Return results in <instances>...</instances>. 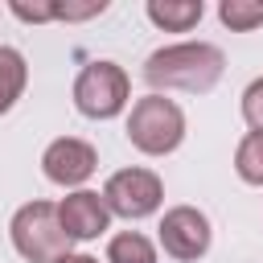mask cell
Instances as JSON below:
<instances>
[{
  "mask_svg": "<svg viewBox=\"0 0 263 263\" xmlns=\"http://www.w3.org/2000/svg\"><path fill=\"white\" fill-rule=\"evenodd\" d=\"M107 263H156V247L140 230H123L107 242Z\"/></svg>",
  "mask_w": 263,
  "mask_h": 263,
  "instance_id": "obj_11",
  "label": "cell"
},
{
  "mask_svg": "<svg viewBox=\"0 0 263 263\" xmlns=\"http://www.w3.org/2000/svg\"><path fill=\"white\" fill-rule=\"evenodd\" d=\"M29 82V66H25V53L12 49V45H0V115L12 111V103L21 99Z\"/></svg>",
  "mask_w": 263,
  "mask_h": 263,
  "instance_id": "obj_10",
  "label": "cell"
},
{
  "mask_svg": "<svg viewBox=\"0 0 263 263\" xmlns=\"http://www.w3.org/2000/svg\"><path fill=\"white\" fill-rule=\"evenodd\" d=\"M127 95H132V82H127L123 66L107 62V58L82 66L74 78V107L86 119H115L127 107Z\"/></svg>",
  "mask_w": 263,
  "mask_h": 263,
  "instance_id": "obj_4",
  "label": "cell"
},
{
  "mask_svg": "<svg viewBox=\"0 0 263 263\" xmlns=\"http://www.w3.org/2000/svg\"><path fill=\"white\" fill-rule=\"evenodd\" d=\"M95 164H99V152L86 140H78V136H58L41 152V173L53 185H62V189H78L82 181H90Z\"/></svg>",
  "mask_w": 263,
  "mask_h": 263,
  "instance_id": "obj_7",
  "label": "cell"
},
{
  "mask_svg": "<svg viewBox=\"0 0 263 263\" xmlns=\"http://www.w3.org/2000/svg\"><path fill=\"white\" fill-rule=\"evenodd\" d=\"M103 201H107L111 214H119L127 222H140V218H148V214L160 210L164 185H160V177L152 168H119V173L107 177Z\"/></svg>",
  "mask_w": 263,
  "mask_h": 263,
  "instance_id": "obj_5",
  "label": "cell"
},
{
  "mask_svg": "<svg viewBox=\"0 0 263 263\" xmlns=\"http://www.w3.org/2000/svg\"><path fill=\"white\" fill-rule=\"evenodd\" d=\"M127 140L144 156H168L185 140V111L164 95H144L132 103L127 115Z\"/></svg>",
  "mask_w": 263,
  "mask_h": 263,
  "instance_id": "obj_3",
  "label": "cell"
},
{
  "mask_svg": "<svg viewBox=\"0 0 263 263\" xmlns=\"http://www.w3.org/2000/svg\"><path fill=\"white\" fill-rule=\"evenodd\" d=\"M226 70V53L210 41H177V45H164L156 53H148L144 62V82L160 95V90H193V95H205L218 86Z\"/></svg>",
  "mask_w": 263,
  "mask_h": 263,
  "instance_id": "obj_1",
  "label": "cell"
},
{
  "mask_svg": "<svg viewBox=\"0 0 263 263\" xmlns=\"http://www.w3.org/2000/svg\"><path fill=\"white\" fill-rule=\"evenodd\" d=\"M160 247L164 255L181 259V263H193L210 251V218L193 205H173L164 210L160 218Z\"/></svg>",
  "mask_w": 263,
  "mask_h": 263,
  "instance_id": "obj_6",
  "label": "cell"
},
{
  "mask_svg": "<svg viewBox=\"0 0 263 263\" xmlns=\"http://www.w3.org/2000/svg\"><path fill=\"white\" fill-rule=\"evenodd\" d=\"M58 263H99L95 255H82V251H70L66 259H58Z\"/></svg>",
  "mask_w": 263,
  "mask_h": 263,
  "instance_id": "obj_17",
  "label": "cell"
},
{
  "mask_svg": "<svg viewBox=\"0 0 263 263\" xmlns=\"http://www.w3.org/2000/svg\"><path fill=\"white\" fill-rule=\"evenodd\" d=\"M234 173L247 185H263V132H251L234 148Z\"/></svg>",
  "mask_w": 263,
  "mask_h": 263,
  "instance_id": "obj_12",
  "label": "cell"
},
{
  "mask_svg": "<svg viewBox=\"0 0 263 263\" xmlns=\"http://www.w3.org/2000/svg\"><path fill=\"white\" fill-rule=\"evenodd\" d=\"M58 218H62V230L70 242H86V238H99L107 226H111V210L99 193L90 189H74L58 201Z\"/></svg>",
  "mask_w": 263,
  "mask_h": 263,
  "instance_id": "obj_8",
  "label": "cell"
},
{
  "mask_svg": "<svg viewBox=\"0 0 263 263\" xmlns=\"http://www.w3.org/2000/svg\"><path fill=\"white\" fill-rule=\"evenodd\" d=\"M148 21L164 33H189L201 21V0H148Z\"/></svg>",
  "mask_w": 263,
  "mask_h": 263,
  "instance_id": "obj_9",
  "label": "cell"
},
{
  "mask_svg": "<svg viewBox=\"0 0 263 263\" xmlns=\"http://www.w3.org/2000/svg\"><path fill=\"white\" fill-rule=\"evenodd\" d=\"M107 0H90V4H58V21H86L95 12H103Z\"/></svg>",
  "mask_w": 263,
  "mask_h": 263,
  "instance_id": "obj_16",
  "label": "cell"
},
{
  "mask_svg": "<svg viewBox=\"0 0 263 263\" xmlns=\"http://www.w3.org/2000/svg\"><path fill=\"white\" fill-rule=\"evenodd\" d=\"M12 8V16H21V21H33V25H41V21H58V4H49V0H12L8 4Z\"/></svg>",
  "mask_w": 263,
  "mask_h": 263,
  "instance_id": "obj_15",
  "label": "cell"
},
{
  "mask_svg": "<svg viewBox=\"0 0 263 263\" xmlns=\"http://www.w3.org/2000/svg\"><path fill=\"white\" fill-rule=\"evenodd\" d=\"M218 16H222L226 29L247 33V29L263 25V4H251V0H222V4H218Z\"/></svg>",
  "mask_w": 263,
  "mask_h": 263,
  "instance_id": "obj_13",
  "label": "cell"
},
{
  "mask_svg": "<svg viewBox=\"0 0 263 263\" xmlns=\"http://www.w3.org/2000/svg\"><path fill=\"white\" fill-rule=\"evenodd\" d=\"M242 119L251 132H263V78H255L242 90Z\"/></svg>",
  "mask_w": 263,
  "mask_h": 263,
  "instance_id": "obj_14",
  "label": "cell"
},
{
  "mask_svg": "<svg viewBox=\"0 0 263 263\" xmlns=\"http://www.w3.org/2000/svg\"><path fill=\"white\" fill-rule=\"evenodd\" d=\"M8 234H12V247L25 263H58V259L70 255V238L62 230V218H58L53 201L21 205L8 222Z\"/></svg>",
  "mask_w": 263,
  "mask_h": 263,
  "instance_id": "obj_2",
  "label": "cell"
}]
</instances>
